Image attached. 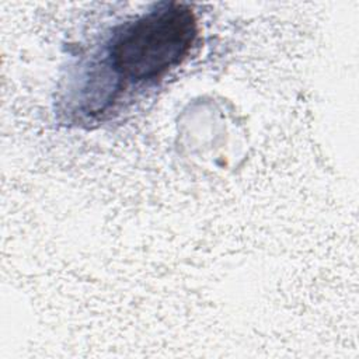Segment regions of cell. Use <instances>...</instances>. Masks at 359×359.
<instances>
[{
  "label": "cell",
  "mask_w": 359,
  "mask_h": 359,
  "mask_svg": "<svg viewBox=\"0 0 359 359\" xmlns=\"http://www.w3.org/2000/svg\"><path fill=\"white\" fill-rule=\"evenodd\" d=\"M196 36V20L191 8L180 3H163L156 10L116 29L108 46L107 63L119 81L149 83L160 79L188 53Z\"/></svg>",
  "instance_id": "obj_1"
}]
</instances>
